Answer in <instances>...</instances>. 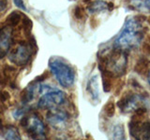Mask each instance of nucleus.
<instances>
[{
  "mask_svg": "<svg viewBox=\"0 0 150 140\" xmlns=\"http://www.w3.org/2000/svg\"><path fill=\"white\" fill-rule=\"evenodd\" d=\"M144 33L141 22L135 17H129L126 20L120 34L115 39L114 47L126 51L137 48L143 41Z\"/></svg>",
  "mask_w": 150,
  "mask_h": 140,
  "instance_id": "nucleus-1",
  "label": "nucleus"
},
{
  "mask_svg": "<svg viewBox=\"0 0 150 140\" xmlns=\"http://www.w3.org/2000/svg\"><path fill=\"white\" fill-rule=\"evenodd\" d=\"M128 66L127 51L112 47L107 53L98 55V68L105 69L112 77L119 78L126 73Z\"/></svg>",
  "mask_w": 150,
  "mask_h": 140,
  "instance_id": "nucleus-2",
  "label": "nucleus"
},
{
  "mask_svg": "<svg viewBox=\"0 0 150 140\" xmlns=\"http://www.w3.org/2000/svg\"><path fill=\"white\" fill-rule=\"evenodd\" d=\"M51 72L55 77L56 80L64 88H69L73 85L75 74L71 65L58 56H53L49 60Z\"/></svg>",
  "mask_w": 150,
  "mask_h": 140,
  "instance_id": "nucleus-3",
  "label": "nucleus"
},
{
  "mask_svg": "<svg viewBox=\"0 0 150 140\" xmlns=\"http://www.w3.org/2000/svg\"><path fill=\"white\" fill-rule=\"evenodd\" d=\"M38 92L41 94L37 104L38 107L40 109L55 108L62 106L66 101V95L62 91L48 85L39 84Z\"/></svg>",
  "mask_w": 150,
  "mask_h": 140,
  "instance_id": "nucleus-4",
  "label": "nucleus"
},
{
  "mask_svg": "<svg viewBox=\"0 0 150 140\" xmlns=\"http://www.w3.org/2000/svg\"><path fill=\"white\" fill-rule=\"evenodd\" d=\"M145 106L140 107L133 112L129 123V134L135 139H150V120L146 119Z\"/></svg>",
  "mask_w": 150,
  "mask_h": 140,
  "instance_id": "nucleus-5",
  "label": "nucleus"
},
{
  "mask_svg": "<svg viewBox=\"0 0 150 140\" xmlns=\"http://www.w3.org/2000/svg\"><path fill=\"white\" fill-rule=\"evenodd\" d=\"M34 53V43L21 41L11 50L8 60L18 66H25L32 58Z\"/></svg>",
  "mask_w": 150,
  "mask_h": 140,
  "instance_id": "nucleus-6",
  "label": "nucleus"
},
{
  "mask_svg": "<svg viewBox=\"0 0 150 140\" xmlns=\"http://www.w3.org/2000/svg\"><path fill=\"white\" fill-rule=\"evenodd\" d=\"M117 106L122 113L134 112L140 107L144 106V96L135 92H127L117 102Z\"/></svg>",
  "mask_w": 150,
  "mask_h": 140,
  "instance_id": "nucleus-7",
  "label": "nucleus"
},
{
  "mask_svg": "<svg viewBox=\"0 0 150 140\" xmlns=\"http://www.w3.org/2000/svg\"><path fill=\"white\" fill-rule=\"evenodd\" d=\"M26 134L30 138L33 139H42L46 138L45 126L42 120L37 115L28 116V120L26 124Z\"/></svg>",
  "mask_w": 150,
  "mask_h": 140,
  "instance_id": "nucleus-8",
  "label": "nucleus"
},
{
  "mask_svg": "<svg viewBox=\"0 0 150 140\" xmlns=\"http://www.w3.org/2000/svg\"><path fill=\"white\" fill-rule=\"evenodd\" d=\"M46 119L50 125L53 126L54 128L63 129L69 123V115L67 111L57 109V107H55V108L50 109V111L47 113Z\"/></svg>",
  "mask_w": 150,
  "mask_h": 140,
  "instance_id": "nucleus-9",
  "label": "nucleus"
},
{
  "mask_svg": "<svg viewBox=\"0 0 150 140\" xmlns=\"http://www.w3.org/2000/svg\"><path fill=\"white\" fill-rule=\"evenodd\" d=\"M12 33V27L8 24L0 27V59H3L11 48Z\"/></svg>",
  "mask_w": 150,
  "mask_h": 140,
  "instance_id": "nucleus-10",
  "label": "nucleus"
},
{
  "mask_svg": "<svg viewBox=\"0 0 150 140\" xmlns=\"http://www.w3.org/2000/svg\"><path fill=\"white\" fill-rule=\"evenodd\" d=\"M114 8V4L108 3L104 0H95L88 4L87 10L90 13H98L105 10H112Z\"/></svg>",
  "mask_w": 150,
  "mask_h": 140,
  "instance_id": "nucleus-11",
  "label": "nucleus"
},
{
  "mask_svg": "<svg viewBox=\"0 0 150 140\" xmlns=\"http://www.w3.org/2000/svg\"><path fill=\"white\" fill-rule=\"evenodd\" d=\"M86 90L89 93V95L91 96L93 101L98 102L100 100V88H98L97 75H95V76H93L89 78V80L87 82Z\"/></svg>",
  "mask_w": 150,
  "mask_h": 140,
  "instance_id": "nucleus-12",
  "label": "nucleus"
},
{
  "mask_svg": "<svg viewBox=\"0 0 150 140\" xmlns=\"http://www.w3.org/2000/svg\"><path fill=\"white\" fill-rule=\"evenodd\" d=\"M150 67V63L146 58H140L134 65V71L139 75L147 74Z\"/></svg>",
  "mask_w": 150,
  "mask_h": 140,
  "instance_id": "nucleus-13",
  "label": "nucleus"
},
{
  "mask_svg": "<svg viewBox=\"0 0 150 140\" xmlns=\"http://www.w3.org/2000/svg\"><path fill=\"white\" fill-rule=\"evenodd\" d=\"M5 132L6 134H4V137L6 139H21L20 134L18 133L17 128H15L14 126L5 127Z\"/></svg>",
  "mask_w": 150,
  "mask_h": 140,
  "instance_id": "nucleus-14",
  "label": "nucleus"
},
{
  "mask_svg": "<svg viewBox=\"0 0 150 140\" xmlns=\"http://www.w3.org/2000/svg\"><path fill=\"white\" fill-rule=\"evenodd\" d=\"M21 17H22L21 14L18 13L17 11H14V12L11 13L7 18V21H6L7 24L11 27L18 25L21 22Z\"/></svg>",
  "mask_w": 150,
  "mask_h": 140,
  "instance_id": "nucleus-15",
  "label": "nucleus"
},
{
  "mask_svg": "<svg viewBox=\"0 0 150 140\" xmlns=\"http://www.w3.org/2000/svg\"><path fill=\"white\" fill-rule=\"evenodd\" d=\"M115 112V105L112 100H109L103 107V113L107 118H112Z\"/></svg>",
  "mask_w": 150,
  "mask_h": 140,
  "instance_id": "nucleus-16",
  "label": "nucleus"
},
{
  "mask_svg": "<svg viewBox=\"0 0 150 140\" xmlns=\"http://www.w3.org/2000/svg\"><path fill=\"white\" fill-rule=\"evenodd\" d=\"M73 15L77 20H83L86 18V10L82 6H76L73 9Z\"/></svg>",
  "mask_w": 150,
  "mask_h": 140,
  "instance_id": "nucleus-17",
  "label": "nucleus"
},
{
  "mask_svg": "<svg viewBox=\"0 0 150 140\" xmlns=\"http://www.w3.org/2000/svg\"><path fill=\"white\" fill-rule=\"evenodd\" d=\"M112 137H114V138H120V139L125 138L123 126H122V125L115 126V129H114V132H112Z\"/></svg>",
  "mask_w": 150,
  "mask_h": 140,
  "instance_id": "nucleus-18",
  "label": "nucleus"
},
{
  "mask_svg": "<svg viewBox=\"0 0 150 140\" xmlns=\"http://www.w3.org/2000/svg\"><path fill=\"white\" fill-rule=\"evenodd\" d=\"M142 50L144 54L150 55V38H147L142 45Z\"/></svg>",
  "mask_w": 150,
  "mask_h": 140,
  "instance_id": "nucleus-19",
  "label": "nucleus"
},
{
  "mask_svg": "<svg viewBox=\"0 0 150 140\" xmlns=\"http://www.w3.org/2000/svg\"><path fill=\"white\" fill-rule=\"evenodd\" d=\"M11 95L7 91H0V103H6L9 100Z\"/></svg>",
  "mask_w": 150,
  "mask_h": 140,
  "instance_id": "nucleus-20",
  "label": "nucleus"
},
{
  "mask_svg": "<svg viewBox=\"0 0 150 140\" xmlns=\"http://www.w3.org/2000/svg\"><path fill=\"white\" fill-rule=\"evenodd\" d=\"M23 27L25 28L27 30H31V27H32V22L30 21L29 18H26V17H23Z\"/></svg>",
  "mask_w": 150,
  "mask_h": 140,
  "instance_id": "nucleus-21",
  "label": "nucleus"
},
{
  "mask_svg": "<svg viewBox=\"0 0 150 140\" xmlns=\"http://www.w3.org/2000/svg\"><path fill=\"white\" fill-rule=\"evenodd\" d=\"M13 2L19 8L23 9V10H26V8H25V3H23V0H13Z\"/></svg>",
  "mask_w": 150,
  "mask_h": 140,
  "instance_id": "nucleus-22",
  "label": "nucleus"
},
{
  "mask_svg": "<svg viewBox=\"0 0 150 140\" xmlns=\"http://www.w3.org/2000/svg\"><path fill=\"white\" fill-rule=\"evenodd\" d=\"M141 1V6L142 8H145L146 9L150 10V0H140Z\"/></svg>",
  "mask_w": 150,
  "mask_h": 140,
  "instance_id": "nucleus-23",
  "label": "nucleus"
},
{
  "mask_svg": "<svg viewBox=\"0 0 150 140\" xmlns=\"http://www.w3.org/2000/svg\"><path fill=\"white\" fill-rule=\"evenodd\" d=\"M8 7V0H0V12L5 10Z\"/></svg>",
  "mask_w": 150,
  "mask_h": 140,
  "instance_id": "nucleus-24",
  "label": "nucleus"
},
{
  "mask_svg": "<svg viewBox=\"0 0 150 140\" xmlns=\"http://www.w3.org/2000/svg\"><path fill=\"white\" fill-rule=\"evenodd\" d=\"M147 80H148V83H149V85H150V67L148 69V72H147Z\"/></svg>",
  "mask_w": 150,
  "mask_h": 140,
  "instance_id": "nucleus-25",
  "label": "nucleus"
}]
</instances>
